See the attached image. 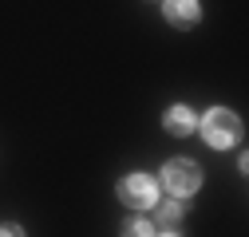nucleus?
Returning a JSON list of instances; mask_svg holds the SVG:
<instances>
[{"instance_id": "nucleus-7", "label": "nucleus", "mask_w": 249, "mask_h": 237, "mask_svg": "<svg viewBox=\"0 0 249 237\" xmlns=\"http://www.w3.org/2000/svg\"><path fill=\"white\" fill-rule=\"evenodd\" d=\"M123 233H135V237H146V233H154V229H150V221H142V218H131L127 225H123Z\"/></svg>"}, {"instance_id": "nucleus-2", "label": "nucleus", "mask_w": 249, "mask_h": 237, "mask_svg": "<svg viewBox=\"0 0 249 237\" xmlns=\"http://www.w3.org/2000/svg\"><path fill=\"white\" fill-rule=\"evenodd\" d=\"M162 186H166V194H174V198H190V194L202 186V170H198V162H190V158H174V162H166V166H162Z\"/></svg>"}, {"instance_id": "nucleus-3", "label": "nucleus", "mask_w": 249, "mask_h": 237, "mask_svg": "<svg viewBox=\"0 0 249 237\" xmlns=\"http://www.w3.org/2000/svg\"><path fill=\"white\" fill-rule=\"evenodd\" d=\"M119 198L135 205V210H146V205H154V198H159V182H154L150 174H131L119 182Z\"/></svg>"}, {"instance_id": "nucleus-6", "label": "nucleus", "mask_w": 249, "mask_h": 237, "mask_svg": "<svg viewBox=\"0 0 249 237\" xmlns=\"http://www.w3.org/2000/svg\"><path fill=\"white\" fill-rule=\"evenodd\" d=\"M178 225H182V205H178V202L159 205V229H162V233H178Z\"/></svg>"}, {"instance_id": "nucleus-5", "label": "nucleus", "mask_w": 249, "mask_h": 237, "mask_svg": "<svg viewBox=\"0 0 249 237\" xmlns=\"http://www.w3.org/2000/svg\"><path fill=\"white\" fill-rule=\"evenodd\" d=\"M162 123H166V131H170V135L186 138V135H194V127H198V118H194V111H190V107H170Z\"/></svg>"}, {"instance_id": "nucleus-4", "label": "nucleus", "mask_w": 249, "mask_h": 237, "mask_svg": "<svg viewBox=\"0 0 249 237\" xmlns=\"http://www.w3.org/2000/svg\"><path fill=\"white\" fill-rule=\"evenodd\" d=\"M166 20L174 24V28H194L198 24V16H202V8H198V0H166Z\"/></svg>"}, {"instance_id": "nucleus-1", "label": "nucleus", "mask_w": 249, "mask_h": 237, "mask_svg": "<svg viewBox=\"0 0 249 237\" xmlns=\"http://www.w3.org/2000/svg\"><path fill=\"white\" fill-rule=\"evenodd\" d=\"M202 135H206V142L213 151H226V146H233L241 138V118L233 111H226V107H213L202 118Z\"/></svg>"}]
</instances>
